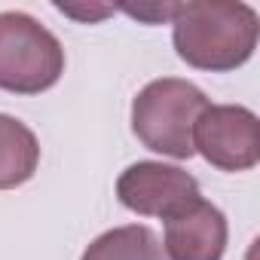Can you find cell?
Returning a JSON list of instances; mask_svg holds the SVG:
<instances>
[{
	"label": "cell",
	"instance_id": "1",
	"mask_svg": "<svg viewBox=\"0 0 260 260\" xmlns=\"http://www.w3.org/2000/svg\"><path fill=\"white\" fill-rule=\"evenodd\" d=\"M260 37L257 10L248 4H223V0H196L178 4L172 16V40L178 55L196 71H236L242 68Z\"/></svg>",
	"mask_w": 260,
	"mask_h": 260
},
{
	"label": "cell",
	"instance_id": "2",
	"mask_svg": "<svg viewBox=\"0 0 260 260\" xmlns=\"http://www.w3.org/2000/svg\"><path fill=\"white\" fill-rule=\"evenodd\" d=\"M208 98L199 86L178 77H162L147 83L132 101V132L135 138L162 156L190 159L193 150V128L205 113Z\"/></svg>",
	"mask_w": 260,
	"mask_h": 260
},
{
	"label": "cell",
	"instance_id": "3",
	"mask_svg": "<svg viewBox=\"0 0 260 260\" xmlns=\"http://www.w3.org/2000/svg\"><path fill=\"white\" fill-rule=\"evenodd\" d=\"M64 74L58 37L28 13H0V89L40 95Z\"/></svg>",
	"mask_w": 260,
	"mask_h": 260
},
{
	"label": "cell",
	"instance_id": "4",
	"mask_svg": "<svg viewBox=\"0 0 260 260\" xmlns=\"http://www.w3.org/2000/svg\"><path fill=\"white\" fill-rule=\"evenodd\" d=\"M193 150L220 172H248L260 162V119L242 104H208L193 128Z\"/></svg>",
	"mask_w": 260,
	"mask_h": 260
},
{
	"label": "cell",
	"instance_id": "5",
	"mask_svg": "<svg viewBox=\"0 0 260 260\" xmlns=\"http://www.w3.org/2000/svg\"><path fill=\"white\" fill-rule=\"evenodd\" d=\"M116 196L128 211L144 217H162V220H169L172 214L202 199L199 181L190 172L166 162L128 166L116 181Z\"/></svg>",
	"mask_w": 260,
	"mask_h": 260
},
{
	"label": "cell",
	"instance_id": "6",
	"mask_svg": "<svg viewBox=\"0 0 260 260\" xmlns=\"http://www.w3.org/2000/svg\"><path fill=\"white\" fill-rule=\"evenodd\" d=\"M226 236L230 230L223 211L205 199H196L166 220L162 251L169 260H223Z\"/></svg>",
	"mask_w": 260,
	"mask_h": 260
},
{
	"label": "cell",
	"instance_id": "7",
	"mask_svg": "<svg viewBox=\"0 0 260 260\" xmlns=\"http://www.w3.org/2000/svg\"><path fill=\"white\" fill-rule=\"evenodd\" d=\"M37 166H40L37 135L22 119L0 113V190H16L28 184Z\"/></svg>",
	"mask_w": 260,
	"mask_h": 260
},
{
	"label": "cell",
	"instance_id": "8",
	"mask_svg": "<svg viewBox=\"0 0 260 260\" xmlns=\"http://www.w3.org/2000/svg\"><path fill=\"white\" fill-rule=\"evenodd\" d=\"M80 260H169L159 236L144 223L113 226L89 242Z\"/></svg>",
	"mask_w": 260,
	"mask_h": 260
},
{
	"label": "cell",
	"instance_id": "9",
	"mask_svg": "<svg viewBox=\"0 0 260 260\" xmlns=\"http://www.w3.org/2000/svg\"><path fill=\"white\" fill-rule=\"evenodd\" d=\"M178 4H156V7H122V13H128L132 19H141V22H172Z\"/></svg>",
	"mask_w": 260,
	"mask_h": 260
}]
</instances>
